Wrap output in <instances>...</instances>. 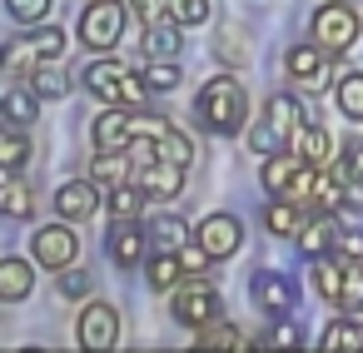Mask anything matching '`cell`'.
I'll return each instance as SVG.
<instances>
[{"label": "cell", "mask_w": 363, "mask_h": 353, "mask_svg": "<svg viewBox=\"0 0 363 353\" xmlns=\"http://www.w3.org/2000/svg\"><path fill=\"white\" fill-rule=\"evenodd\" d=\"M194 120L209 130V135H239L244 120H249V95L234 75H214L199 100H194Z\"/></svg>", "instance_id": "cell-1"}, {"label": "cell", "mask_w": 363, "mask_h": 353, "mask_svg": "<svg viewBox=\"0 0 363 353\" xmlns=\"http://www.w3.org/2000/svg\"><path fill=\"white\" fill-rule=\"evenodd\" d=\"M85 90L100 95L105 105H125V110H145V95H150V80L125 70L120 60H95L85 70Z\"/></svg>", "instance_id": "cell-2"}, {"label": "cell", "mask_w": 363, "mask_h": 353, "mask_svg": "<svg viewBox=\"0 0 363 353\" xmlns=\"http://www.w3.org/2000/svg\"><path fill=\"white\" fill-rule=\"evenodd\" d=\"M130 0H90V11L80 16V45L85 50H110L125 35Z\"/></svg>", "instance_id": "cell-3"}, {"label": "cell", "mask_w": 363, "mask_h": 353, "mask_svg": "<svg viewBox=\"0 0 363 353\" xmlns=\"http://www.w3.org/2000/svg\"><path fill=\"white\" fill-rule=\"evenodd\" d=\"M308 30H313V40H318L323 50L343 55V50L358 40V11H353V6H343V0H328V6H318V11H313Z\"/></svg>", "instance_id": "cell-4"}, {"label": "cell", "mask_w": 363, "mask_h": 353, "mask_svg": "<svg viewBox=\"0 0 363 353\" xmlns=\"http://www.w3.org/2000/svg\"><path fill=\"white\" fill-rule=\"evenodd\" d=\"M75 254H80V239H75L70 219H65V224H45V229H35V239H30V259H35L40 269H70Z\"/></svg>", "instance_id": "cell-5"}, {"label": "cell", "mask_w": 363, "mask_h": 353, "mask_svg": "<svg viewBox=\"0 0 363 353\" xmlns=\"http://www.w3.org/2000/svg\"><path fill=\"white\" fill-rule=\"evenodd\" d=\"M194 239H199L214 259H229V254H239V249H244V224H239V214L214 209V214H204V219L194 224Z\"/></svg>", "instance_id": "cell-6"}, {"label": "cell", "mask_w": 363, "mask_h": 353, "mask_svg": "<svg viewBox=\"0 0 363 353\" xmlns=\"http://www.w3.org/2000/svg\"><path fill=\"white\" fill-rule=\"evenodd\" d=\"M75 333H80V348H90V353H110V348L120 343V308H110V303H85Z\"/></svg>", "instance_id": "cell-7"}, {"label": "cell", "mask_w": 363, "mask_h": 353, "mask_svg": "<svg viewBox=\"0 0 363 353\" xmlns=\"http://www.w3.org/2000/svg\"><path fill=\"white\" fill-rule=\"evenodd\" d=\"M174 318L184 328H204L219 318V293L209 284H189V288H174Z\"/></svg>", "instance_id": "cell-8"}, {"label": "cell", "mask_w": 363, "mask_h": 353, "mask_svg": "<svg viewBox=\"0 0 363 353\" xmlns=\"http://www.w3.org/2000/svg\"><path fill=\"white\" fill-rule=\"evenodd\" d=\"M135 110H125V105H110L95 125H90V140H95V150H130L140 135H135V120H130Z\"/></svg>", "instance_id": "cell-9"}, {"label": "cell", "mask_w": 363, "mask_h": 353, "mask_svg": "<svg viewBox=\"0 0 363 353\" xmlns=\"http://www.w3.org/2000/svg\"><path fill=\"white\" fill-rule=\"evenodd\" d=\"M55 209H60V219L85 224V219L100 209V184H95V179H65V184L55 189Z\"/></svg>", "instance_id": "cell-10"}, {"label": "cell", "mask_w": 363, "mask_h": 353, "mask_svg": "<svg viewBox=\"0 0 363 353\" xmlns=\"http://www.w3.org/2000/svg\"><path fill=\"white\" fill-rule=\"evenodd\" d=\"M140 189H145L150 199H179V194H184V164H174V159H150V164H140Z\"/></svg>", "instance_id": "cell-11"}, {"label": "cell", "mask_w": 363, "mask_h": 353, "mask_svg": "<svg viewBox=\"0 0 363 353\" xmlns=\"http://www.w3.org/2000/svg\"><path fill=\"white\" fill-rule=\"evenodd\" d=\"M105 249H110V259H115L120 269H135V264L145 259V229H140L135 219H115L110 234H105Z\"/></svg>", "instance_id": "cell-12"}, {"label": "cell", "mask_w": 363, "mask_h": 353, "mask_svg": "<svg viewBox=\"0 0 363 353\" xmlns=\"http://www.w3.org/2000/svg\"><path fill=\"white\" fill-rule=\"evenodd\" d=\"M328 55H333V50H323L318 40H313V45H294V50L284 55V75H289V80H303V85H318V80L328 75Z\"/></svg>", "instance_id": "cell-13"}, {"label": "cell", "mask_w": 363, "mask_h": 353, "mask_svg": "<svg viewBox=\"0 0 363 353\" xmlns=\"http://www.w3.org/2000/svg\"><path fill=\"white\" fill-rule=\"evenodd\" d=\"M298 174H303V159H298V150L264 155V169H259V179H264V189H269V194H289Z\"/></svg>", "instance_id": "cell-14"}, {"label": "cell", "mask_w": 363, "mask_h": 353, "mask_svg": "<svg viewBox=\"0 0 363 353\" xmlns=\"http://www.w3.org/2000/svg\"><path fill=\"white\" fill-rule=\"evenodd\" d=\"M264 120H269V130L289 145V140H298V130H303V105H298L294 95H284V90H279V95L264 105Z\"/></svg>", "instance_id": "cell-15"}, {"label": "cell", "mask_w": 363, "mask_h": 353, "mask_svg": "<svg viewBox=\"0 0 363 353\" xmlns=\"http://www.w3.org/2000/svg\"><path fill=\"white\" fill-rule=\"evenodd\" d=\"M294 284L284 279V274H274V269H264V274H254V303L264 308V313H284V308H294Z\"/></svg>", "instance_id": "cell-16"}, {"label": "cell", "mask_w": 363, "mask_h": 353, "mask_svg": "<svg viewBox=\"0 0 363 353\" xmlns=\"http://www.w3.org/2000/svg\"><path fill=\"white\" fill-rule=\"evenodd\" d=\"M303 224H308V219H303V204H294V199H274V204L264 209V229H269L274 239H298Z\"/></svg>", "instance_id": "cell-17"}, {"label": "cell", "mask_w": 363, "mask_h": 353, "mask_svg": "<svg viewBox=\"0 0 363 353\" xmlns=\"http://www.w3.org/2000/svg\"><path fill=\"white\" fill-rule=\"evenodd\" d=\"M343 274H348V264H338V259H313V269H308V284H313V293L318 298H328V303H343Z\"/></svg>", "instance_id": "cell-18"}, {"label": "cell", "mask_w": 363, "mask_h": 353, "mask_svg": "<svg viewBox=\"0 0 363 353\" xmlns=\"http://www.w3.org/2000/svg\"><path fill=\"white\" fill-rule=\"evenodd\" d=\"M30 288H35V269H30L26 259H0V298H6V303H21Z\"/></svg>", "instance_id": "cell-19"}, {"label": "cell", "mask_w": 363, "mask_h": 353, "mask_svg": "<svg viewBox=\"0 0 363 353\" xmlns=\"http://www.w3.org/2000/svg\"><path fill=\"white\" fill-rule=\"evenodd\" d=\"M294 150H298V159H303V164L323 169V164H328V155H333V140H328V130H323V125H303V130H298V140H294Z\"/></svg>", "instance_id": "cell-20"}, {"label": "cell", "mask_w": 363, "mask_h": 353, "mask_svg": "<svg viewBox=\"0 0 363 353\" xmlns=\"http://www.w3.org/2000/svg\"><path fill=\"white\" fill-rule=\"evenodd\" d=\"M30 159V140H26V125H11V130H0V169L6 174H21Z\"/></svg>", "instance_id": "cell-21"}, {"label": "cell", "mask_w": 363, "mask_h": 353, "mask_svg": "<svg viewBox=\"0 0 363 353\" xmlns=\"http://www.w3.org/2000/svg\"><path fill=\"white\" fill-rule=\"evenodd\" d=\"M130 174V150H95V164H90V179L95 184H125Z\"/></svg>", "instance_id": "cell-22"}, {"label": "cell", "mask_w": 363, "mask_h": 353, "mask_svg": "<svg viewBox=\"0 0 363 353\" xmlns=\"http://www.w3.org/2000/svg\"><path fill=\"white\" fill-rule=\"evenodd\" d=\"M179 274H184L179 249H160V254L145 264V279H150V288H155V293H160V288H174V284H179Z\"/></svg>", "instance_id": "cell-23"}, {"label": "cell", "mask_w": 363, "mask_h": 353, "mask_svg": "<svg viewBox=\"0 0 363 353\" xmlns=\"http://www.w3.org/2000/svg\"><path fill=\"white\" fill-rule=\"evenodd\" d=\"M179 30H184V26H179V21H169V16H164V21H155V26H145V50H150L155 60H169V55L179 50Z\"/></svg>", "instance_id": "cell-24"}, {"label": "cell", "mask_w": 363, "mask_h": 353, "mask_svg": "<svg viewBox=\"0 0 363 353\" xmlns=\"http://www.w3.org/2000/svg\"><path fill=\"white\" fill-rule=\"evenodd\" d=\"M30 90H35L40 100H60V95H70V75H65L60 65L40 60V65L30 70Z\"/></svg>", "instance_id": "cell-25"}, {"label": "cell", "mask_w": 363, "mask_h": 353, "mask_svg": "<svg viewBox=\"0 0 363 353\" xmlns=\"http://www.w3.org/2000/svg\"><path fill=\"white\" fill-rule=\"evenodd\" d=\"M318 343L333 348V353H353V348H363V323H358V318H333Z\"/></svg>", "instance_id": "cell-26"}, {"label": "cell", "mask_w": 363, "mask_h": 353, "mask_svg": "<svg viewBox=\"0 0 363 353\" xmlns=\"http://www.w3.org/2000/svg\"><path fill=\"white\" fill-rule=\"evenodd\" d=\"M35 115H40V95L30 85H11L6 90V120L11 125H30Z\"/></svg>", "instance_id": "cell-27"}, {"label": "cell", "mask_w": 363, "mask_h": 353, "mask_svg": "<svg viewBox=\"0 0 363 353\" xmlns=\"http://www.w3.org/2000/svg\"><path fill=\"white\" fill-rule=\"evenodd\" d=\"M145 140H150V135H145ZM150 145H155V159H174V164H189V159H194V140L179 135L174 125H169L164 135H155Z\"/></svg>", "instance_id": "cell-28"}, {"label": "cell", "mask_w": 363, "mask_h": 353, "mask_svg": "<svg viewBox=\"0 0 363 353\" xmlns=\"http://www.w3.org/2000/svg\"><path fill=\"white\" fill-rule=\"evenodd\" d=\"M145 199H150V194H145L140 184H115V189H110V204H105V209H110V219H140Z\"/></svg>", "instance_id": "cell-29"}, {"label": "cell", "mask_w": 363, "mask_h": 353, "mask_svg": "<svg viewBox=\"0 0 363 353\" xmlns=\"http://www.w3.org/2000/svg\"><path fill=\"white\" fill-rule=\"evenodd\" d=\"M30 204H35V199H30V184H26L21 174H6V189H0V209H6L11 219H26Z\"/></svg>", "instance_id": "cell-30"}, {"label": "cell", "mask_w": 363, "mask_h": 353, "mask_svg": "<svg viewBox=\"0 0 363 353\" xmlns=\"http://www.w3.org/2000/svg\"><path fill=\"white\" fill-rule=\"evenodd\" d=\"M150 239H155V249H184V239H189V224H184L179 214H164V219L150 229Z\"/></svg>", "instance_id": "cell-31"}, {"label": "cell", "mask_w": 363, "mask_h": 353, "mask_svg": "<svg viewBox=\"0 0 363 353\" xmlns=\"http://www.w3.org/2000/svg\"><path fill=\"white\" fill-rule=\"evenodd\" d=\"M333 95H338V110H343L348 120H363V75H358V70H353V75H343Z\"/></svg>", "instance_id": "cell-32"}, {"label": "cell", "mask_w": 363, "mask_h": 353, "mask_svg": "<svg viewBox=\"0 0 363 353\" xmlns=\"http://www.w3.org/2000/svg\"><path fill=\"white\" fill-rule=\"evenodd\" d=\"M214 16V0H169V21H179L184 30L189 26H204Z\"/></svg>", "instance_id": "cell-33"}, {"label": "cell", "mask_w": 363, "mask_h": 353, "mask_svg": "<svg viewBox=\"0 0 363 353\" xmlns=\"http://www.w3.org/2000/svg\"><path fill=\"white\" fill-rule=\"evenodd\" d=\"M40 60H60L65 55V30H55V26H35V35L26 40Z\"/></svg>", "instance_id": "cell-34"}, {"label": "cell", "mask_w": 363, "mask_h": 353, "mask_svg": "<svg viewBox=\"0 0 363 353\" xmlns=\"http://www.w3.org/2000/svg\"><path fill=\"white\" fill-rule=\"evenodd\" d=\"M199 343H204V348H244L249 338H244L234 323H219V318H214V323L199 328Z\"/></svg>", "instance_id": "cell-35"}, {"label": "cell", "mask_w": 363, "mask_h": 353, "mask_svg": "<svg viewBox=\"0 0 363 353\" xmlns=\"http://www.w3.org/2000/svg\"><path fill=\"white\" fill-rule=\"evenodd\" d=\"M145 80H150V90H160V95H164V90H174L184 75H179V65H174V60H155V55H150V65H145Z\"/></svg>", "instance_id": "cell-36"}, {"label": "cell", "mask_w": 363, "mask_h": 353, "mask_svg": "<svg viewBox=\"0 0 363 353\" xmlns=\"http://www.w3.org/2000/svg\"><path fill=\"white\" fill-rule=\"evenodd\" d=\"M343 308H348V313H363V259H348V274H343Z\"/></svg>", "instance_id": "cell-37"}, {"label": "cell", "mask_w": 363, "mask_h": 353, "mask_svg": "<svg viewBox=\"0 0 363 353\" xmlns=\"http://www.w3.org/2000/svg\"><path fill=\"white\" fill-rule=\"evenodd\" d=\"M6 11H11L21 26H45V21H50V0H6Z\"/></svg>", "instance_id": "cell-38"}, {"label": "cell", "mask_w": 363, "mask_h": 353, "mask_svg": "<svg viewBox=\"0 0 363 353\" xmlns=\"http://www.w3.org/2000/svg\"><path fill=\"white\" fill-rule=\"evenodd\" d=\"M328 244H333V234H328V224H323V219H318V224H303V229H298V249H303L308 259H318V254H323Z\"/></svg>", "instance_id": "cell-39"}, {"label": "cell", "mask_w": 363, "mask_h": 353, "mask_svg": "<svg viewBox=\"0 0 363 353\" xmlns=\"http://www.w3.org/2000/svg\"><path fill=\"white\" fill-rule=\"evenodd\" d=\"M90 288H95V284H90L85 269H80V274H75V269H60V293H65V298H90Z\"/></svg>", "instance_id": "cell-40"}, {"label": "cell", "mask_w": 363, "mask_h": 353, "mask_svg": "<svg viewBox=\"0 0 363 353\" xmlns=\"http://www.w3.org/2000/svg\"><path fill=\"white\" fill-rule=\"evenodd\" d=\"M130 11H135L145 26H155V21H164V16H169V0H130Z\"/></svg>", "instance_id": "cell-41"}, {"label": "cell", "mask_w": 363, "mask_h": 353, "mask_svg": "<svg viewBox=\"0 0 363 353\" xmlns=\"http://www.w3.org/2000/svg\"><path fill=\"white\" fill-rule=\"evenodd\" d=\"M179 259H184V274H209V264H214V254H209L204 244H199V249H184Z\"/></svg>", "instance_id": "cell-42"}, {"label": "cell", "mask_w": 363, "mask_h": 353, "mask_svg": "<svg viewBox=\"0 0 363 353\" xmlns=\"http://www.w3.org/2000/svg\"><path fill=\"white\" fill-rule=\"evenodd\" d=\"M333 249H338L343 259H363V229H348V234H338V239H333Z\"/></svg>", "instance_id": "cell-43"}, {"label": "cell", "mask_w": 363, "mask_h": 353, "mask_svg": "<svg viewBox=\"0 0 363 353\" xmlns=\"http://www.w3.org/2000/svg\"><path fill=\"white\" fill-rule=\"evenodd\" d=\"M259 343H303V333H298V323H279V328L264 333Z\"/></svg>", "instance_id": "cell-44"}]
</instances>
